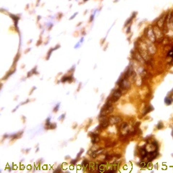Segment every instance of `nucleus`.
I'll use <instances>...</instances> for the list:
<instances>
[{"label": "nucleus", "mask_w": 173, "mask_h": 173, "mask_svg": "<svg viewBox=\"0 0 173 173\" xmlns=\"http://www.w3.org/2000/svg\"><path fill=\"white\" fill-rule=\"evenodd\" d=\"M153 31H154L155 38H156V39H157L158 41H159L161 39H162V36H163V35H162V32L161 29L157 26V27H154V28Z\"/></svg>", "instance_id": "1"}, {"label": "nucleus", "mask_w": 173, "mask_h": 173, "mask_svg": "<svg viewBox=\"0 0 173 173\" xmlns=\"http://www.w3.org/2000/svg\"><path fill=\"white\" fill-rule=\"evenodd\" d=\"M108 121H109L110 124H112V125L117 124V123H118L121 121V118L118 116H110Z\"/></svg>", "instance_id": "2"}, {"label": "nucleus", "mask_w": 173, "mask_h": 173, "mask_svg": "<svg viewBox=\"0 0 173 173\" xmlns=\"http://www.w3.org/2000/svg\"><path fill=\"white\" fill-rule=\"evenodd\" d=\"M147 36H148L149 39L151 42H154V41L156 40V38H155V35H154V33L153 30H148Z\"/></svg>", "instance_id": "3"}, {"label": "nucleus", "mask_w": 173, "mask_h": 173, "mask_svg": "<svg viewBox=\"0 0 173 173\" xmlns=\"http://www.w3.org/2000/svg\"><path fill=\"white\" fill-rule=\"evenodd\" d=\"M121 91H120V90H117V91H115V92L113 93V97H112V98H111V100L113 101V102H115V101H117L120 97H121Z\"/></svg>", "instance_id": "4"}, {"label": "nucleus", "mask_w": 173, "mask_h": 173, "mask_svg": "<svg viewBox=\"0 0 173 173\" xmlns=\"http://www.w3.org/2000/svg\"><path fill=\"white\" fill-rule=\"evenodd\" d=\"M120 86L122 88H125V89H127V88H129L130 86V83L127 80V79H123L121 81V85Z\"/></svg>", "instance_id": "5"}, {"label": "nucleus", "mask_w": 173, "mask_h": 173, "mask_svg": "<svg viewBox=\"0 0 173 173\" xmlns=\"http://www.w3.org/2000/svg\"><path fill=\"white\" fill-rule=\"evenodd\" d=\"M109 125V121H107V120H102L100 123V127L102 128H107Z\"/></svg>", "instance_id": "6"}, {"label": "nucleus", "mask_w": 173, "mask_h": 173, "mask_svg": "<svg viewBox=\"0 0 173 173\" xmlns=\"http://www.w3.org/2000/svg\"><path fill=\"white\" fill-rule=\"evenodd\" d=\"M87 165H88V161H87V160H85V161L83 162V163H82V165H83L84 167H86Z\"/></svg>", "instance_id": "7"}, {"label": "nucleus", "mask_w": 173, "mask_h": 173, "mask_svg": "<svg viewBox=\"0 0 173 173\" xmlns=\"http://www.w3.org/2000/svg\"><path fill=\"white\" fill-rule=\"evenodd\" d=\"M88 1V0H84V1Z\"/></svg>", "instance_id": "8"}]
</instances>
